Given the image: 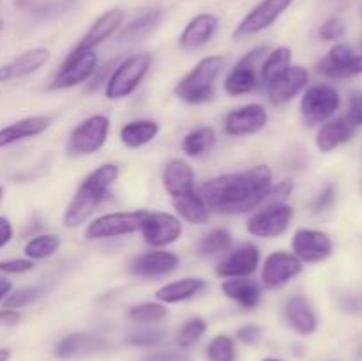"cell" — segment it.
<instances>
[{"mask_svg": "<svg viewBox=\"0 0 362 361\" xmlns=\"http://www.w3.org/2000/svg\"><path fill=\"white\" fill-rule=\"evenodd\" d=\"M221 292L230 301L239 304L244 310H255L262 303L264 297V289L262 283L253 280L251 276H243V278H225L221 283Z\"/></svg>", "mask_w": 362, "mask_h": 361, "instance_id": "obj_28", "label": "cell"}, {"mask_svg": "<svg viewBox=\"0 0 362 361\" xmlns=\"http://www.w3.org/2000/svg\"><path fill=\"white\" fill-rule=\"evenodd\" d=\"M341 105L336 87L329 84H315L306 87L300 98V115L306 126H320L332 119Z\"/></svg>", "mask_w": 362, "mask_h": 361, "instance_id": "obj_9", "label": "cell"}, {"mask_svg": "<svg viewBox=\"0 0 362 361\" xmlns=\"http://www.w3.org/2000/svg\"><path fill=\"white\" fill-rule=\"evenodd\" d=\"M219 28V18L212 13H198L186 23L179 35L182 52H194L212 41Z\"/></svg>", "mask_w": 362, "mask_h": 361, "instance_id": "obj_21", "label": "cell"}, {"mask_svg": "<svg viewBox=\"0 0 362 361\" xmlns=\"http://www.w3.org/2000/svg\"><path fill=\"white\" fill-rule=\"evenodd\" d=\"M225 66V57L207 55L194 64L193 69L187 71L177 85L173 94L187 105H204L216 94V84Z\"/></svg>", "mask_w": 362, "mask_h": 361, "instance_id": "obj_3", "label": "cell"}, {"mask_svg": "<svg viewBox=\"0 0 362 361\" xmlns=\"http://www.w3.org/2000/svg\"><path fill=\"white\" fill-rule=\"evenodd\" d=\"M205 333H207V321L200 315H193L180 324L179 331H177V343L180 349L187 350L197 345Z\"/></svg>", "mask_w": 362, "mask_h": 361, "instance_id": "obj_38", "label": "cell"}, {"mask_svg": "<svg viewBox=\"0 0 362 361\" xmlns=\"http://www.w3.org/2000/svg\"><path fill=\"white\" fill-rule=\"evenodd\" d=\"M356 130L357 127L346 117V113L345 115L336 117V119H329L318 127L317 137H315V145H317V149L320 152L329 154V152L336 151L343 144H346L354 137Z\"/></svg>", "mask_w": 362, "mask_h": 361, "instance_id": "obj_25", "label": "cell"}, {"mask_svg": "<svg viewBox=\"0 0 362 361\" xmlns=\"http://www.w3.org/2000/svg\"><path fill=\"white\" fill-rule=\"evenodd\" d=\"M9 360H11V350L0 349V361H9Z\"/></svg>", "mask_w": 362, "mask_h": 361, "instance_id": "obj_52", "label": "cell"}, {"mask_svg": "<svg viewBox=\"0 0 362 361\" xmlns=\"http://www.w3.org/2000/svg\"><path fill=\"white\" fill-rule=\"evenodd\" d=\"M127 317L136 322V324H159V322L168 317V308H166V304L159 303V301H144V303L133 304L127 310Z\"/></svg>", "mask_w": 362, "mask_h": 361, "instance_id": "obj_37", "label": "cell"}, {"mask_svg": "<svg viewBox=\"0 0 362 361\" xmlns=\"http://www.w3.org/2000/svg\"><path fill=\"white\" fill-rule=\"evenodd\" d=\"M310 84V71L303 66H290L286 73H283L278 80L265 85L267 99L272 106H283L303 94Z\"/></svg>", "mask_w": 362, "mask_h": 361, "instance_id": "obj_19", "label": "cell"}, {"mask_svg": "<svg viewBox=\"0 0 362 361\" xmlns=\"http://www.w3.org/2000/svg\"><path fill=\"white\" fill-rule=\"evenodd\" d=\"M180 265L179 255L165 248H152L151 251L136 255L127 265V271L136 278H161L170 275Z\"/></svg>", "mask_w": 362, "mask_h": 361, "instance_id": "obj_17", "label": "cell"}, {"mask_svg": "<svg viewBox=\"0 0 362 361\" xmlns=\"http://www.w3.org/2000/svg\"><path fill=\"white\" fill-rule=\"evenodd\" d=\"M207 289V280L200 276H186V278L175 280V282L165 283L156 290V301L163 304H177L189 301L193 297L200 296Z\"/></svg>", "mask_w": 362, "mask_h": 361, "instance_id": "obj_29", "label": "cell"}, {"mask_svg": "<svg viewBox=\"0 0 362 361\" xmlns=\"http://www.w3.org/2000/svg\"><path fill=\"white\" fill-rule=\"evenodd\" d=\"M303 262L292 251L278 250L265 257L262 264V287L269 290L281 289L303 273Z\"/></svg>", "mask_w": 362, "mask_h": 361, "instance_id": "obj_13", "label": "cell"}, {"mask_svg": "<svg viewBox=\"0 0 362 361\" xmlns=\"http://www.w3.org/2000/svg\"><path fill=\"white\" fill-rule=\"evenodd\" d=\"M345 34H346V25L339 16L327 18V20L320 25V28H318V35H320V39L327 42H338L339 39H343V35Z\"/></svg>", "mask_w": 362, "mask_h": 361, "instance_id": "obj_42", "label": "cell"}, {"mask_svg": "<svg viewBox=\"0 0 362 361\" xmlns=\"http://www.w3.org/2000/svg\"><path fill=\"white\" fill-rule=\"evenodd\" d=\"M293 216L296 209L286 202H269L267 205L251 212L246 222V230L253 237L276 239L288 230Z\"/></svg>", "mask_w": 362, "mask_h": 361, "instance_id": "obj_8", "label": "cell"}, {"mask_svg": "<svg viewBox=\"0 0 362 361\" xmlns=\"http://www.w3.org/2000/svg\"><path fill=\"white\" fill-rule=\"evenodd\" d=\"M110 117L105 113H94L85 117L71 130L67 137L66 152L73 158L92 156L101 151L110 137Z\"/></svg>", "mask_w": 362, "mask_h": 361, "instance_id": "obj_5", "label": "cell"}, {"mask_svg": "<svg viewBox=\"0 0 362 361\" xmlns=\"http://www.w3.org/2000/svg\"><path fill=\"white\" fill-rule=\"evenodd\" d=\"M293 190V184L290 179H285L281 180V183L276 186V184H272L271 188V193H269V200L271 202H285L286 198L290 197V193H292Z\"/></svg>", "mask_w": 362, "mask_h": 361, "instance_id": "obj_48", "label": "cell"}, {"mask_svg": "<svg viewBox=\"0 0 362 361\" xmlns=\"http://www.w3.org/2000/svg\"><path fill=\"white\" fill-rule=\"evenodd\" d=\"M269 112L260 103H250L226 113L223 131L228 137H251L267 126Z\"/></svg>", "mask_w": 362, "mask_h": 361, "instance_id": "obj_16", "label": "cell"}, {"mask_svg": "<svg viewBox=\"0 0 362 361\" xmlns=\"http://www.w3.org/2000/svg\"><path fill=\"white\" fill-rule=\"evenodd\" d=\"M334 250L332 237L318 229H297L292 237V253L303 264H318L327 260Z\"/></svg>", "mask_w": 362, "mask_h": 361, "instance_id": "obj_15", "label": "cell"}, {"mask_svg": "<svg viewBox=\"0 0 362 361\" xmlns=\"http://www.w3.org/2000/svg\"><path fill=\"white\" fill-rule=\"evenodd\" d=\"M32 269H34V260L27 257L0 260V275H21V273L32 271Z\"/></svg>", "mask_w": 362, "mask_h": 361, "instance_id": "obj_43", "label": "cell"}, {"mask_svg": "<svg viewBox=\"0 0 362 361\" xmlns=\"http://www.w3.org/2000/svg\"><path fill=\"white\" fill-rule=\"evenodd\" d=\"M13 237H14V227L13 223H11V219L6 218V216H0V250L6 248L7 244L13 241Z\"/></svg>", "mask_w": 362, "mask_h": 361, "instance_id": "obj_49", "label": "cell"}, {"mask_svg": "<svg viewBox=\"0 0 362 361\" xmlns=\"http://www.w3.org/2000/svg\"><path fill=\"white\" fill-rule=\"evenodd\" d=\"M209 361H237V343L230 335H216L207 345Z\"/></svg>", "mask_w": 362, "mask_h": 361, "instance_id": "obj_39", "label": "cell"}, {"mask_svg": "<svg viewBox=\"0 0 362 361\" xmlns=\"http://www.w3.org/2000/svg\"><path fill=\"white\" fill-rule=\"evenodd\" d=\"M318 73L331 80L357 76L362 74V55H357L346 42H336L327 55L318 62Z\"/></svg>", "mask_w": 362, "mask_h": 361, "instance_id": "obj_18", "label": "cell"}, {"mask_svg": "<svg viewBox=\"0 0 362 361\" xmlns=\"http://www.w3.org/2000/svg\"><path fill=\"white\" fill-rule=\"evenodd\" d=\"M124 23V11L120 7H112V9L105 11L99 18H95L94 23L90 25L83 38L80 39L74 48L85 52V50H95L99 45L108 41L110 38L120 30Z\"/></svg>", "mask_w": 362, "mask_h": 361, "instance_id": "obj_23", "label": "cell"}, {"mask_svg": "<svg viewBox=\"0 0 362 361\" xmlns=\"http://www.w3.org/2000/svg\"><path fill=\"white\" fill-rule=\"evenodd\" d=\"M218 142V133L212 126H198L182 138V152L189 158H200L211 151Z\"/></svg>", "mask_w": 362, "mask_h": 361, "instance_id": "obj_34", "label": "cell"}, {"mask_svg": "<svg viewBox=\"0 0 362 361\" xmlns=\"http://www.w3.org/2000/svg\"><path fill=\"white\" fill-rule=\"evenodd\" d=\"M106 347H108V342L103 336L92 335V333H71L57 343L55 356L62 361L76 360V357L101 353Z\"/></svg>", "mask_w": 362, "mask_h": 361, "instance_id": "obj_24", "label": "cell"}, {"mask_svg": "<svg viewBox=\"0 0 362 361\" xmlns=\"http://www.w3.org/2000/svg\"><path fill=\"white\" fill-rule=\"evenodd\" d=\"M161 180L163 188L172 198L194 191V170L182 158H172L165 163Z\"/></svg>", "mask_w": 362, "mask_h": 361, "instance_id": "obj_27", "label": "cell"}, {"mask_svg": "<svg viewBox=\"0 0 362 361\" xmlns=\"http://www.w3.org/2000/svg\"><path fill=\"white\" fill-rule=\"evenodd\" d=\"M260 248L251 241L232 246L228 253L216 265V275L219 278H243L253 276L260 265Z\"/></svg>", "mask_w": 362, "mask_h": 361, "instance_id": "obj_14", "label": "cell"}, {"mask_svg": "<svg viewBox=\"0 0 362 361\" xmlns=\"http://www.w3.org/2000/svg\"><path fill=\"white\" fill-rule=\"evenodd\" d=\"M145 214H147L145 209H136V211H117L98 216L85 227V239L106 241L140 232Z\"/></svg>", "mask_w": 362, "mask_h": 361, "instance_id": "obj_7", "label": "cell"}, {"mask_svg": "<svg viewBox=\"0 0 362 361\" xmlns=\"http://www.w3.org/2000/svg\"><path fill=\"white\" fill-rule=\"evenodd\" d=\"M20 321V310H13V308H2V310H0V326H14Z\"/></svg>", "mask_w": 362, "mask_h": 361, "instance_id": "obj_50", "label": "cell"}, {"mask_svg": "<svg viewBox=\"0 0 362 361\" xmlns=\"http://www.w3.org/2000/svg\"><path fill=\"white\" fill-rule=\"evenodd\" d=\"M361 50H362V41H361Z\"/></svg>", "mask_w": 362, "mask_h": 361, "instance_id": "obj_56", "label": "cell"}, {"mask_svg": "<svg viewBox=\"0 0 362 361\" xmlns=\"http://www.w3.org/2000/svg\"><path fill=\"white\" fill-rule=\"evenodd\" d=\"M152 66V53L140 52L126 57L115 66L105 81V98L112 101L129 98L141 85Z\"/></svg>", "mask_w": 362, "mask_h": 361, "instance_id": "obj_4", "label": "cell"}, {"mask_svg": "<svg viewBox=\"0 0 362 361\" xmlns=\"http://www.w3.org/2000/svg\"><path fill=\"white\" fill-rule=\"evenodd\" d=\"M274 173L267 165H255L243 172L223 173L205 180L198 193L211 211L219 214H247L269 200Z\"/></svg>", "mask_w": 362, "mask_h": 361, "instance_id": "obj_1", "label": "cell"}, {"mask_svg": "<svg viewBox=\"0 0 362 361\" xmlns=\"http://www.w3.org/2000/svg\"><path fill=\"white\" fill-rule=\"evenodd\" d=\"M159 124L154 119H134L124 124L119 131V138L126 147L140 149L158 138Z\"/></svg>", "mask_w": 362, "mask_h": 361, "instance_id": "obj_31", "label": "cell"}, {"mask_svg": "<svg viewBox=\"0 0 362 361\" xmlns=\"http://www.w3.org/2000/svg\"><path fill=\"white\" fill-rule=\"evenodd\" d=\"M233 246V236L228 229L225 227H218L212 229L198 241V255L202 257H212V255H219L228 251Z\"/></svg>", "mask_w": 362, "mask_h": 361, "instance_id": "obj_36", "label": "cell"}, {"mask_svg": "<svg viewBox=\"0 0 362 361\" xmlns=\"http://www.w3.org/2000/svg\"><path fill=\"white\" fill-rule=\"evenodd\" d=\"M144 361H193L189 356L186 354V350H159V353L151 354V356L145 357Z\"/></svg>", "mask_w": 362, "mask_h": 361, "instance_id": "obj_47", "label": "cell"}, {"mask_svg": "<svg viewBox=\"0 0 362 361\" xmlns=\"http://www.w3.org/2000/svg\"><path fill=\"white\" fill-rule=\"evenodd\" d=\"M182 230V219L179 216L163 211H147L140 227L141 237L152 248H166L177 243Z\"/></svg>", "mask_w": 362, "mask_h": 361, "instance_id": "obj_11", "label": "cell"}, {"mask_svg": "<svg viewBox=\"0 0 362 361\" xmlns=\"http://www.w3.org/2000/svg\"><path fill=\"white\" fill-rule=\"evenodd\" d=\"M283 319L293 333L310 336L318 329V315L304 294H293L283 304Z\"/></svg>", "mask_w": 362, "mask_h": 361, "instance_id": "obj_20", "label": "cell"}, {"mask_svg": "<svg viewBox=\"0 0 362 361\" xmlns=\"http://www.w3.org/2000/svg\"><path fill=\"white\" fill-rule=\"evenodd\" d=\"M11 290H13V282L9 278H6V276L0 275V303H4V299L9 296Z\"/></svg>", "mask_w": 362, "mask_h": 361, "instance_id": "obj_51", "label": "cell"}, {"mask_svg": "<svg viewBox=\"0 0 362 361\" xmlns=\"http://www.w3.org/2000/svg\"><path fill=\"white\" fill-rule=\"evenodd\" d=\"M49 126H52V117L49 115H28L14 120L7 126L0 127V149L28 140V138L39 137Z\"/></svg>", "mask_w": 362, "mask_h": 361, "instance_id": "obj_26", "label": "cell"}, {"mask_svg": "<svg viewBox=\"0 0 362 361\" xmlns=\"http://www.w3.org/2000/svg\"><path fill=\"white\" fill-rule=\"evenodd\" d=\"M120 168L115 163H103L80 183L62 214L67 229H78L94 216L95 209L108 198L110 188L119 179Z\"/></svg>", "mask_w": 362, "mask_h": 361, "instance_id": "obj_2", "label": "cell"}, {"mask_svg": "<svg viewBox=\"0 0 362 361\" xmlns=\"http://www.w3.org/2000/svg\"><path fill=\"white\" fill-rule=\"evenodd\" d=\"M2 198H4V188L0 186V202H2Z\"/></svg>", "mask_w": 362, "mask_h": 361, "instance_id": "obj_54", "label": "cell"}, {"mask_svg": "<svg viewBox=\"0 0 362 361\" xmlns=\"http://www.w3.org/2000/svg\"><path fill=\"white\" fill-rule=\"evenodd\" d=\"M48 60H49V50L45 48V46L25 50L23 53L14 57L13 60H9V62L0 66V84L30 76V74L37 73L39 69H42V67L48 64Z\"/></svg>", "mask_w": 362, "mask_h": 361, "instance_id": "obj_22", "label": "cell"}, {"mask_svg": "<svg viewBox=\"0 0 362 361\" xmlns=\"http://www.w3.org/2000/svg\"><path fill=\"white\" fill-rule=\"evenodd\" d=\"M346 117L354 122V126H362V92H354L349 101V112Z\"/></svg>", "mask_w": 362, "mask_h": 361, "instance_id": "obj_46", "label": "cell"}, {"mask_svg": "<svg viewBox=\"0 0 362 361\" xmlns=\"http://www.w3.org/2000/svg\"><path fill=\"white\" fill-rule=\"evenodd\" d=\"M336 202V186L334 184H327L320 193L317 195V198L311 204V209L313 212H325L334 205Z\"/></svg>", "mask_w": 362, "mask_h": 361, "instance_id": "obj_44", "label": "cell"}, {"mask_svg": "<svg viewBox=\"0 0 362 361\" xmlns=\"http://www.w3.org/2000/svg\"><path fill=\"white\" fill-rule=\"evenodd\" d=\"M361 13H362V9H361Z\"/></svg>", "mask_w": 362, "mask_h": 361, "instance_id": "obj_57", "label": "cell"}, {"mask_svg": "<svg viewBox=\"0 0 362 361\" xmlns=\"http://www.w3.org/2000/svg\"><path fill=\"white\" fill-rule=\"evenodd\" d=\"M165 336H166V331L161 328H141V329H136V331L129 333L126 342L129 343V345H136V347H152L161 343Z\"/></svg>", "mask_w": 362, "mask_h": 361, "instance_id": "obj_41", "label": "cell"}, {"mask_svg": "<svg viewBox=\"0 0 362 361\" xmlns=\"http://www.w3.org/2000/svg\"><path fill=\"white\" fill-rule=\"evenodd\" d=\"M98 71V53L95 50H80L73 48L64 62L60 64L59 71L49 84V91H66V88L78 87L90 80Z\"/></svg>", "mask_w": 362, "mask_h": 361, "instance_id": "obj_10", "label": "cell"}, {"mask_svg": "<svg viewBox=\"0 0 362 361\" xmlns=\"http://www.w3.org/2000/svg\"><path fill=\"white\" fill-rule=\"evenodd\" d=\"M172 204L177 216L182 222L191 223V225H205L211 219V209L207 207V204L197 190L172 198Z\"/></svg>", "mask_w": 362, "mask_h": 361, "instance_id": "obj_32", "label": "cell"}, {"mask_svg": "<svg viewBox=\"0 0 362 361\" xmlns=\"http://www.w3.org/2000/svg\"><path fill=\"white\" fill-rule=\"evenodd\" d=\"M163 16H165V13H163V9H159V7L145 11L140 16L133 18L127 25L120 27V30L117 32V38H119L120 42L144 41V39H147L148 35L159 27Z\"/></svg>", "mask_w": 362, "mask_h": 361, "instance_id": "obj_30", "label": "cell"}, {"mask_svg": "<svg viewBox=\"0 0 362 361\" xmlns=\"http://www.w3.org/2000/svg\"><path fill=\"white\" fill-rule=\"evenodd\" d=\"M267 52V46H257L237 60L235 66L226 73L225 80H223V88H225L226 94L232 96V98L246 96L262 84L260 66Z\"/></svg>", "mask_w": 362, "mask_h": 361, "instance_id": "obj_6", "label": "cell"}, {"mask_svg": "<svg viewBox=\"0 0 362 361\" xmlns=\"http://www.w3.org/2000/svg\"><path fill=\"white\" fill-rule=\"evenodd\" d=\"M41 296H42V289L39 285H27V287H20V289H13L9 296L4 299V308L20 310V308H25L28 306V304L35 303Z\"/></svg>", "mask_w": 362, "mask_h": 361, "instance_id": "obj_40", "label": "cell"}, {"mask_svg": "<svg viewBox=\"0 0 362 361\" xmlns=\"http://www.w3.org/2000/svg\"><path fill=\"white\" fill-rule=\"evenodd\" d=\"M296 0H260L233 30V38L243 39L247 35L260 34V32L271 28Z\"/></svg>", "mask_w": 362, "mask_h": 361, "instance_id": "obj_12", "label": "cell"}, {"mask_svg": "<svg viewBox=\"0 0 362 361\" xmlns=\"http://www.w3.org/2000/svg\"><path fill=\"white\" fill-rule=\"evenodd\" d=\"M290 66H292V50L288 46H278L274 50H269L260 66V81L264 85L272 84L283 73H286Z\"/></svg>", "mask_w": 362, "mask_h": 361, "instance_id": "obj_33", "label": "cell"}, {"mask_svg": "<svg viewBox=\"0 0 362 361\" xmlns=\"http://www.w3.org/2000/svg\"><path fill=\"white\" fill-rule=\"evenodd\" d=\"M235 336L244 345H257L262 340V336H264V329L258 324H244L237 329Z\"/></svg>", "mask_w": 362, "mask_h": 361, "instance_id": "obj_45", "label": "cell"}, {"mask_svg": "<svg viewBox=\"0 0 362 361\" xmlns=\"http://www.w3.org/2000/svg\"><path fill=\"white\" fill-rule=\"evenodd\" d=\"M4 30V20H0V32Z\"/></svg>", "mask_w": 362, "mask_h": 361, "instance_id": "obj_55", "label": "cell"}, {"mask_svg": "<svg viewBox=\"0 0 362 361\" xmlns=\"http://www.w3.org/2000/svg\"><path fill=\"white\" fill-rule=\"evenodd\" d=\"M62 246V239L57 234H37L30 237L23 248V255L30 260H46L53 257Z\"/></svg>", "mask_w": 362, "mask_h": 361, "instance_id": "obj_35", "label": "cell"}, {"mask_svg": "<svg viewBox=\"0 0 362 361\" xmlns=\"http://www.w3.org/2000/svg\"><path fill=\"white\" fill-rule=\"evenodd\" d=\"M262 361H283V360H279V357H264Z\"/></svg>", "mask_w": 362, "mask_h": 361, "instance_id": "obj_53", "label": "cell"}]
</instances>
